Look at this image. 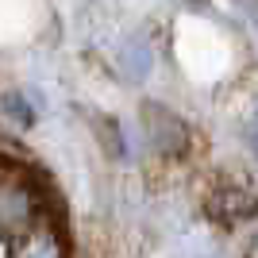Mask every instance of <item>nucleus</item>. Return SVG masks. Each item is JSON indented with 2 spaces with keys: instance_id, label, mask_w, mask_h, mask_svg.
Masks as SVG:
<instances>
[{
  "instance_id": "2",
  "label": "nucleus",
  "mask_w": 258,
  "mask_h": 258,
  "mask_svg": "<svg viewBox=\"0 0 258 258\" xmlns=\"http://www.w3.org/2000/svg\"><path fill=\"white\" fill-rule=\"evenodd\" d=\"M23 258H58V247H54L50 239H31L23 247Z\"/></svg>"
},
{
  "instance_id": "1",
  "label": "nucleus",
  "mask_w": 258,
  "mask_h": 258,
  "mask_svg": "<svg viewBox=\"0 0 258 258\" xmlns=\"http://www.w3.org/2000/svg\"><path fill=\"white\" fill-rule=\"evenodd\" d=\"M27 224V193L0 185V227H23Z\"/></svg>"
},
{
  "instance_id": "3",
  "label": "nucleus",
  "mask_w": 258,
  "mask_h": 258,
  "mask_svg": "<svg viewBox=\"0 0 258 258\" xmlns=\"http://www.w3.org/2000/svg\"><path fill=\"white\" fill-rule=\"evenodd\" d=\"M4 108H8L12 116L20 119V123H31V108H27V104H20V100L12 97V93H8V97H4Z\"/></svg>"
},
{
  "instance_id": "4",
  "label": "nucleus",
  "mask_w": 258,
  "mask_h": 258,
  "mask_svg": "<svg viewBox=\"0 0 258 258\" xmlns=\"http://www.w3.org/2000/svg\"><path fill=\"white\" fill-rule=\"evenodd\" d=\"M250 139H254V147H258V119H254V127H250Z\"/></svg>"
}]
</instances>
